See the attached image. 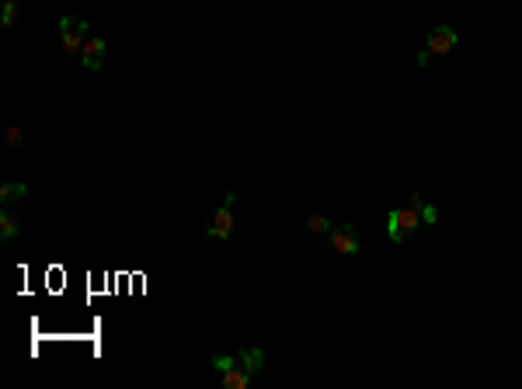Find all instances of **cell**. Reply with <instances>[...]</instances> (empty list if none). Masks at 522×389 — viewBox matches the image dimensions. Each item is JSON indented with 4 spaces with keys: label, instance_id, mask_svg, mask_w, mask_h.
Masks as SVG:
<instances>
[{
    "label": "cell",
    "instance_id": "obj_1",
    "mask_svg": "<svg viewBox=\"0 0 522 389\" xmlns=\"http://www.w3.org/2000/svg\"><path fill=\"white\" fill-rule=\"evenodd\" d=\"M418 226H425V223H421V212H418L414 206H407V209H390V212H387V233H390L394 243L407 240Z\"/></svg>",
    "mask_w": 522,
    "mask_h": 389
},
{
    "label": "cell",
    "instance_id": "obj_2",
    "mask_svg": "<svg viewBox=\"0 0 522 389\" xmlns=\"http://www.w3.org/2000/svg\"><path fill=\"white\" fill-rule=\"evenodd\" d=\"M233 202H237V191H226L223 194V206L213 212V219L206 226L209 240H230V233H233Z\"/></svg>",
    "mask_w": 522,
    "mask_h": 389
},
{
    "label": "cell",
    "instance_id": "obj_3",
    "mask_svg": "<svg viewBox=\"0 0 522 389\" xmlns=\"http://www.w3.org/2000/svg\"><path fill=\"white\" fill-rule=\"evenodd\" d=\"M87 28H91V25H87L84 18H63L59 21V42H63V49L70 56H80L84 42L91 39V35H87Z\"/></svg>",
    "mask_w": 522,
    "mask_h": 389
},
{
    "label": "cell",
    "instance_id": "obj_4",
    "mask_svg": "<svg viewBox=\"0 0 522 389\" xmlns=\"http://www.w3.org/2000/svg\"><path fill=\"white\" fill-rule=\"evenodd\" d=\"M327 240H331V250L334 254H341V257H356L359 250H362V237H359V230L356 226H334L331 233H327Z\"/></svg>",
    "mask_w": 522,
    "mask_h": 389
},
{
    "label": "cell",
    "instance_id": "obj_5",
    "mask_svg": "<svg viewBox=\"0 0 522 389\" xmlns=\"http://www.w3.org/2000/svg\"><path fill=\"white\" fill-rule=\"evenodd\" d=\"M456 42H460V35H456V28H450V25H439V28H432V32L425 35V49H428L432 56H446L450 49H456Z\"/></svg>",
    "mask_w": 522,
    "mask_h": 389
},
{
    "label": "cell",
    "instance_id": "obj_6",
    "mask_svg": "<svg viewBox=\"0 0 522 389\" xmlns=\"http://www.w3.org/2000/svg\"><path fill=\"white\" fill-rule=\"evenodd\" d=\"M105 56H108V42L105 39H98V35H91L84 42V49H80V63H84V70H102L105 66Z\"/></svg>",
    "mask_w": 522,
    "mask_h": 389
},
{
    "label": "cell",
    "instance_id": "obj_7",
    "mask_svg": "<svg viewBox=\"0 0 522 389\" xmlns=\"http://www.w3.org/2000/svg\"><path fill=\"white\" fill-rule=\"evenodd\" d=\"M237 365L247 368L251 375H258L261 368H265V351H261V348H240L237 351Z\"/></svg>",
    "mask_w": 522,
    "mask_h": 389
},
{
    "label": "cell",
    "instance_id": "obj_8",
    "mask_svg": "<svg viewBox=\"0 0 522 389\" xmlns=\"http://www.w3.org/2000/svg\"><path fill=\"white\" fill-rule=\"evenodd\" d=\"M25 194H28V184H25V181H4V184H0V202H4V206L21 202Z\"/></svg>",
    "mask_w": 522,
    "mask_h": 389
},
{
    "label": "cell",
    "instance_id": "obj_9",
    "mask_svg": "<svg viewBox=\"0 0 522 389\" xmlns=\"http://www.w3.org/2000/svg\"><path fill=\"white\" fill-rule=\"evenodd\" d=\"M247 382H251V372L240 368V365H233V368L223 372V386L226 389H247Z\"/></svg>",
    "mask_w": 522,
    "mask_h": 389
},
{
    "label": "cell",
    "instance_id": "obj_10",
    "mask_svg": "<svg viewBox=\"0 0 522 389\" xmlns=\"http://www.w3.org/2000/svg\"><path fill=\"white\" fill-rule=\"evenodd\" d=\"M411 206L421 212V223H425V226H435V223H439V209L428 206V202H425V194H411Z\"/></svg>",
    "mask_w": 522,
    "mask_h": 389
},
{
    "label": "cell",
    "instance_id": "obj_11",
    "mask_svg": "<svg viewBox=\"0 0 522 389\" xmlns=\"http://www.w3.org/2000/svg\"><path fill=\"white\" fill-rule=\"evenodd\" d=\"M18 230H21V223H18L11 212H0V240L11 243V240L18 237Z\"/></svg>",
    "mask_w": 522,
    "mask_h": 389
},
{
    "label": "cell",
    "instance_id": "obj_12",
    "mask_svg": "<svg viewBox=\"0 0 522 389\" xmlns=\"http://www.w3.org/2000/svg\"><path fill=\"white\" fill-rule=\"evenodd\" d=\"M307 230H310V233H317V237H327L334 226H331V219H327L324 212H313V216L307 219Z\"/></svg>",
    "mask_w": 522,
    "mask_h": 389
},
{
    "label": "cell",
    "instance_id": "obj_13",
    "mask_svg": "<svg viewBox=\"0 0 522 389\" xmlns=\"http://www.w3.org/2000/svg\"><path fill=\"white\" fill-rule=\"evenodd\" d=\"M209 365H213V372H220V375H223L226 368H233V365H237V355H213V361H209Z\"/></svg>",
    "mask_w": 522,
    "mask_h": 389
},
{
    "label": "cell",
    "instance_id": "obj_14",
    "mask_svg": "<svg viewBox=\"0 0 522 389\" xmlns=\"http://www.w3.org/2000/svg\"><path fill=\"white\" fill-rule=\"evenodd\" d=\"M0 21H4V28H11V25L18 21V4H14V0H8V4H4V14H0Z\"/></svg>",
    "mask_w": 522,
    "mask_h": 389
},
{
    "label": "cell",
    "instance_id": "obj_15",
    "mask_svg": "<svg viewBox=\"0 0 522 389\" xmlns=\"http://www.w3.org/2000/svg\"><path fill=\"white\" fill-rule=\"evenodd\" d=\"M8 146H11V150H21V146H25V136H21V129H18V126H11V129H8Z\"/></svg>",
    "mask_w": 522,
    "mask_h": 389
},
{
    "label": "cell",
    "instance_id": "obj_16",
    "mask_svg": "<svg viewBox=\"0 0 522 389\" xmlns=\"http://www.w3.org/2000/svg\"><path fill=\"white\" fill-rule=\"evenodd\" d=\"M428 59H432V52H428V49H421V52H418V66H428Z\"/></svg>",
    "mask_w": 522,
    "mask_h": 389
}]
</instances>
